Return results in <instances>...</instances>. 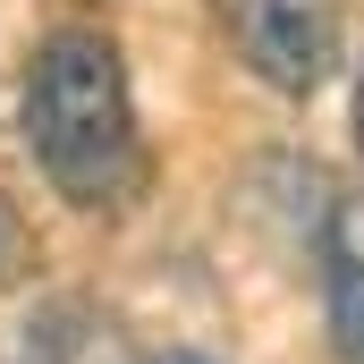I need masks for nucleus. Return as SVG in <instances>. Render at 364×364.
<instances>
[{"mask_svg": "<svg viewBox=\"0 0 364 364\" xmlns=\"http://www.w3.org/2000/svg\"><path fill=\"white\" fill-rule=\"evenodd\" d=\"M26 153L77 212H119L144 186V127L127 60L102 26H51L26 60Z\"/></svg>", "mask_w": 364, "mask_h": 364, "instance_id": "nucleus-1", "label": "nucleus"}, {"mask_svg": "<svg viewBox=\"0 0 364 364\" xmlns=\"http://www.w3.org/2000/svg\"><path fill=\"white\" fill-rule=\"evenodd\" d=\"M220 26L246 60V77L305 102L339 77V0H220Z\"/></svg>", "mask_w": 364, "mask_h": 364, "instance_id": "nucleus-2", "label": "nucleus"}, {"mask_svg": "<svg viewBox=\"0 0 364 364\" xmlns=\"http://www.w3.org/2000/svg\"><path fill=\"white\" fill-rule=\"evenodd\" d=\"M322 314H331V348L364 364V195L322 203Z\"/></svg>", "mask_w": 364, "mask_h": 364, "instance_id": "nucleus-3", "label": "nucleus"}, {"mask_svg": "<svg viewBox=\"0 0 364 364\" xmlns=\"http://www.w3.org/2000/svg\"><path fill=\"white\" fill-rule=\"evenodd\" d=\"M26 272H34V229H26V212L0 195V288H17Z\"/></svg>", "mask_w": 364, "mask_h": 364, "instance_id": "nucleus-4", "label": "nucleus"}, {"mask_svg": "<svg viewBox=\"0 0 364 364\" xmlns=\"http://www.w3.org/2000/svg\"><path fill=\"white\" fill-rule=\"evenodd\" d=\"M348 127H356V161H364V68H356V102H348Z\"/></svg>", "mask_w": 364, "mask_h": 364, "instance_id": "nucleus-5", "label": "nucleus"}, {"mask_svg": "<svg viewBox=\"0 0 364 364\" xmlns=\"http://www.w3.org/2000/svg\"><path fill=\"white\" fill-rule=\"evenodd\" d=\"M153 364H220V356H203V348H170V356H153Z\"/></svg>", "mask_w": 364, "mask_h": 364, "instance_id": "nucleus-6", "label": "nucleus"}]
</instances>
